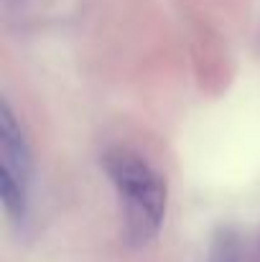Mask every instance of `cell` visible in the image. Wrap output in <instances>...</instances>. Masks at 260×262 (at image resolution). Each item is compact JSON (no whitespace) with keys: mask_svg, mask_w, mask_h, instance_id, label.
Wrapping results in <instances>:
<instances>
[{"mask_svg":"<svg viewBox=\"0 0 260 262\" xmlns=\"http://www.w3.org/2000/svg\"><path fill=\"white\" fill-rule=\"evenodd\" d=\"M102 168L123 204L128 242L143 247L151 239H156L166 222V209H169L166 178L141 153L130 148L105 150Z\"/></svg>","mask_w":260,"mask_h":262,"instance_id":"6da1fadb","label":"cell"},{"mask_svg":"<svg viewBox=\"0 0 260 262\" xmlns=\"http://www.w3.org/2000/svg\"><path fill=\"white\" fill-rule=\"evenodd\" d=\"M33 150L8 99H0V199L8 219L23 222L31 204Z\"/></svg>","mask_w":260,"mask_h":262,"instance_id":"7a4b0ae2","label":"cell"},{"mask_svg":"<svg viewBox=\"0 0 260 262\" xmlns=\"http://www.w3.org/2000/svg\"><path fill=\"white\" fill-rule=\"evenodd\" d=\"M207 262H240V247H237V237L230 229H219L212 237Z\"/></svg>","mask_w":260,"mask_h":262,"instance_id":"3957f363","label":"cell"}]
</instances>
